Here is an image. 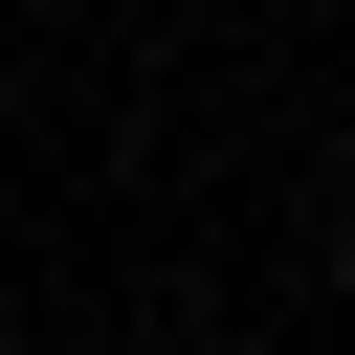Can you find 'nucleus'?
Instances as JSON below:
<instances>
[{"mask_svg": "<svg viewBox=\"0 0 355 355\" xmlns=\"http://www.w3.org/2000/svg\"><path fill=\"white\" fill-rule=\"evenodd\" d=\"M333 266H355V200H333Z\"/></svg>", "mask_w": 355, "mask_h": 355, "instance_id": "1", "label": "nucleus"}]
</instances>
